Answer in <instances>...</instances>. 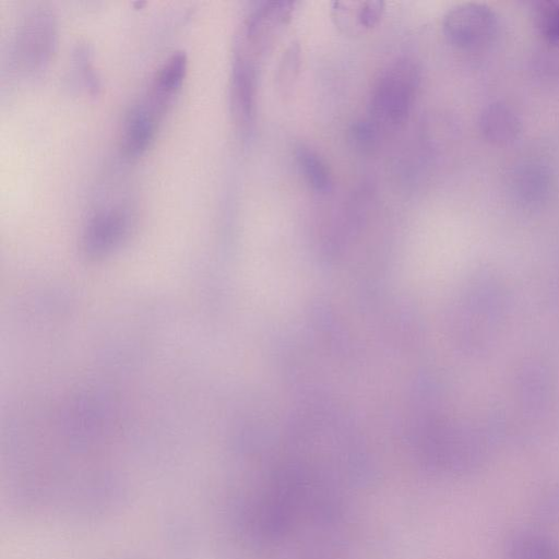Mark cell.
Listing matches in <instances>:
<instances>
[{"label":"cell","mask_w":559,"mask_h":559,"mask_svg":"<svg viewBox=\"0 0 559 559\" xmlns=\"http://www.w3.org/2000/svg\"><path fill=\"white\" fill-rule=\"evenodd\" d=\"M420 84V70L408 58L389 63L376 79L370 93V119L381 129L401 127L407 120Z\"/></svg>","instance_id":"obj_1"},{"label":"cell","mask_w":559,"mask_h":559,"mask_svg":"<svg viewBox=\"0 0 559 559\" xmlns=\"http://www.w3.org/2000/svg\"><path fill=\"white\" fill-rule=\"evenodd\" d=\"M442 29L448 40L462 49H478L492 41L498 29L495 11L481 2H464L443 16Z\"/></svg>","instance_id":"obj_2"},{"label":"cell","mask_w":559,"mask_h":559,"mask_svg":"<svg viewBox=\"0 0 559 559\" xmlns=\"http://www.w3.org/2000/svg\"><path fill=\"white\" fill-rule=\"evenodd\" d=\"M56 40V24L48 10L29 13L19 27L15 55L21 67L40 68L50 57Z\"/></svg>","instance_id":"obj_3"},{"label":"cell","mask_w":559,"mask_h":559,"mask_svg":"<svg viewBox=\"0 0 559 559\" xmlns=\"http://www.w3.org/2000/svg\"><path fill=\"white\" fill-rule=\"evenodd\" d=\"M130 226L126 207L115 204L99 209L88 221L84 246L92 253L105 252L119 243Z\"/></svg>","instance_id":"obj_4"},{"label":"cell","mask_w":559,"mask_h":559,"mask_svg":"<svg viewBox=\"0 0 559 559\" xmlns=\"http://www.w3.org/2000/svg\"><path fill=\"white\" fill-rule=\"evenodd\" d=\"M385 10L383 1H334L331 16L335 26L345 35L360 36L374 28Z\"/></svg>","instance_id":"obj_5"},{"label":"cell","mask_w":559,"mask_h":559,"mask_svg":"<svg viewBox=\"0 0 559 559\" xmlns=\"http://www.w3.org/2000/svg\"><path fill=\"white\" fill-rule=\"evenodd\" d=\"M255 98V69L250 56L236 53L231 75V104L237 121L242 128L252 120Z\"/></svg>","instance_id":"obj_6"},{"label":"cell","mask_w":559,"mask_h":559,"mask_svg":"<svg viewBox=\"0 0 559 559\" xmlns=\"http://www.w3.org/2000/svg\"><path fill=\"white\" fill-rule=\"evenodd\" d=\"M186 71L187 56L183 51H176L164 61L155 73L145 103L159 118L180 87Z\"/></svg>","instance_id":"obj_7"},{"label":"cell","mask_w":559,"mask_h":559,"mask_svg":"<svg viewBox=\"0 0 559 559\" xmlns=\"http://www.w3.org/2000/svg\"><path fill=\"white\" fill-rule=\"evenodd\" d=\"M160 118L143 102L127 115L121 132V150L127 157L141 155L151 144Z\"/></svg>","instance_id":"obj_8"},{"label":"cell","mask_w":559,"mask_h":559,"mask_svg":"<svg viewBox=\"0 0 559 559\" xmlns=\"http://www.w3.org/2000/svg\"><path fill=\"white\" fill-rule=\"evenodd\" d=\"M478 124L484 138L495 144L513 142L522 130L515 111L500 102L490 103L481 110Z\"/></svg>","instance_id":"obj_9"},{"label":"cell","mask_w":559,"mask_h":559,"mask_svg":"<svg viewBox=\"0 0 559 559\" xmlns=\"http://www.w3.org/2000/svg\"><path fill=\"white\" fill-rule=\"evenodd\" d=\"M504 559H559V542L545 533L524 530L507 542Z\"/></svg>","instance_id":"obj_10"},{"label":"cell","mask_w":559,"mask_h":559,"mask_svg":"<svg viewBox=\"0 0 559 559\" xmlns=\"http://www.w3.org/2000/svg\"><path fill=\"white\" fill-rule=\"evenodd\" d=\"M298 167L308 186L318 193L332 189V175L325 160L312 148L300 145L295 152Z\"/></svg>","instance_id":"obj_11"},{"label":"cell","mask_w":559,"mask_h":559,"mask_svg":"<svg viewBox=\"0 0 559 559\" xmlns=\"http://www.w3.org/2000/svg\"><path fill=\"white\" fill-rule=\"evenodd\" d=\"M535 22L540 34L548 41L559 45V1L538 2L535 8Z\"/></svg>","instance_id":"obj_12"},{"label":"cell","mask_w":559,"mask_h":559,"mask_svg":"<svg viewBox=\"0 0 559 559\" xmlns=\"http://www.w3.org/2000/svg\"><path fill=\"white\" fill-rule=\"evenodd\" d=\"M515 179V187L522 197L528 200L542 198V193L547 190V177L537 167L522 168Z\"/></svg>","instance_id":"obj_13"},{"label":"cell","mask_w":559,"mask_h":559,"mask_svg":"<svg viewBox=\"0 0 559 559\" xmlns=\"http://www.w3.org/2000/svg\"><path fill=\"white\" fill-rule=\"evenodd\" d=\"M379 129L371 119L355 121L349 129L353 146L360 152L371 151L376 146Z\"/></svg>","instance_id":"obj_14"},{"label":"cell","mask_w":559,"mask_h":559,"mask_svg":"<svg viewBox=\"0 0 559 559\" xmlns=\"http://www.w3.org/2000/svg\"><path fill=\"white\" fill-rule=\"evenodd\" d=\"M538 518L544 522L559 521V485L551 486L540 498Z\"/></svg>","instance_id":"obj_15"}]
</instances>
